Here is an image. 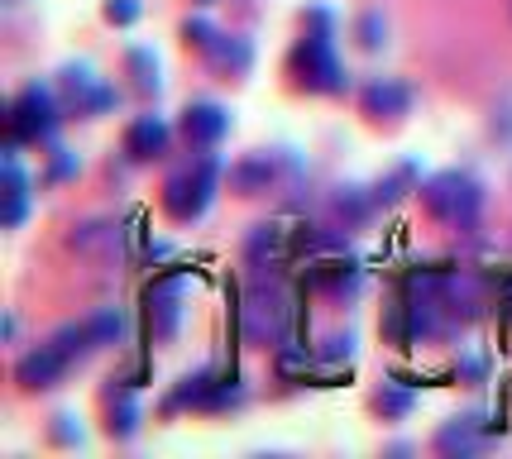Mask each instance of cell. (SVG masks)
Wrapping results in <instances>:
<instances>
[{"mask_svg": "<svg viewBox=\"0 0 512 459\" xmlns=\"http://www.w3.org/2000/svg\"><path fill=\"white\" fill-rule=\"evenodd\" d=\"M240 330H245L249 345H259V350H278V345L292 340V330H297V297H292V283L278 268H254L245 297H240Z\"/></svg>", "mask_w": 512, "mask_h": 459, "instance_id": "cell-1", "label": "cell"}, {"mask_svg": "<svg viewBox=\"0 0 512 459\" xmlns=\"http://www.w3.org/2000/svg\"><path fill=\"white\" fill-rule=\"evenodd\" d=\"M417 197H422V211L431 220H441L450 225L455 235H479V216H484V182L465 168H446V173L426 177L422 187H417Z\"/></svg>", "mask_w": 512, "mask_h": 459, "instance_id": "cell-2", "label": "cell"}, {"mask_svg": "<svg viewBox=\"0 0 512 459\" xmlns=\"http://www.w3.org/2000/svg\"><path fill=\"white\" fill-rule=\"evenodd\" d=\"M288 77L297 91H312V96H340L350 87V72L335 58L331 29H307L302 24V39L288 53Z\"/></svg>", "mask_w": 512, "mask_h": 459, "instance_id": "cell-3", "label": "cell"}, {"mask_svg": "<svg viewBox=\"0 0 512 459\" xmlns=\"http://www.w3.org/2000/svg\"><path fill=\"white\" fill-rule=\"evenodd\" d=\"M221 158L211 149H197V158L187 163V168H178V173H168V182H163V211L178 220V225H192V220H201L206 211H211V201H216V187H221Z\"/></svg>", "mask_w": 512, "mask_h": 459, "instance_id": "cell-4", "label": "cell"}, {"mask_svg": "<svg viewBox=\"0 0 512 459\" xmlns=\"http://www.w3.org/2000/svg\"><path fill=\"white\" fill-rule=\"evenodd\" d=\"M58 125H63V110L44 82H29L5 110V139L15 144H58Z\"/></svg>", "mask_w": 512, "mask_h": 459, "instance_id": "cell-5", "label": "cell"}, {"mask_svg": "<svg viewBox=\"0 0 512 459\" xmlns=\"http://www.w3.org/2000/svg\"><path fill=\"white\" fill-rule=\"evenodd\" d=\"M182 287H187V268H173L154 278V287L144 292V321H149V340L154 345H173L182 326Z\"/></svg>", "mask_w": 512, "mask_h": 459, "instance_id": "cell-6", "label": "cell"}, {"mask_svg": "<svg viewBox=\"0 0 512 459\" xmlns=\"http://www.w3.org/2000/svg\"><path fill=\"white\" fill-rule=\"evenodd\" d=\"M67 249L91 263H125V254H130V230L111 216L77 220V225L67 230Z\"/></svg>", "mask_w": 512, "mask_h": 459, "instance_id": "cell-7", "label": "cell"}, {"mask_svg": "<svg viewBox=\"0 0 512 459\" xmlns=\"http://www.w3.org/2000/svg\"><path fill=\"white\" fill-rule=\"evenodd\" d=\"M283 173H288V158L283 149H259V153H245L240 163L225 168V182L235 197H268L283 187Z\"/></svg>", "mask_w": 512, "mask_h": 459, "instance_id": "cell-8", "label": "cell"}, {"mask_svg": "<svg viewBox=\"0 0 512 459\" xmlns=\"http://www.w3.org/2000/svg\"><path fill=\"white\" fill-rule=\"evenodd\" d=\"M412 106H417V91L407 87L402 77H374L369 87L359 91V110L374 125H402L412 115Z\"/></svg>", "mask_w": 512, "mask_h": 459, "instance_id": "cell-9", "label": "cell"}, {"mask_svg": "<svg viewBox=\"0 0 512 459\" xmlns=\"http://www.w3.org/2000/svg\"><path fill=\"white\" fill-rule=\"evenodd\" d=\"M67 369H72V364L44 340V345H34L29 354L15 359V383H20L24 393H48V388H58L67 378Z\"/></svg>", "mask_w": 512, "mask_h": 459, "instance_id": "cell-10", "label": "cell"}, {"mask_svg": "<svg viewBox=\"0 0 512 459\" xmlns=\"http://www.w3.org/2000/svg\"><path fill=\"white\" fill-rule=\"evenodd\" d=\"M134 388H139V378H111L106 393H101V402H106V436L120 440V445L139 436V402H134Z\"/></svg>", "mask_w": 512, "mask_h": 459, "instance_id": "cell-11", "label": "cell"}, {"mask_svg": "<svg viewBox=\"0 0 512 459\" xmlns=\"http://www.w3.org/2000/svg\"><path fill=\"white\" fill-rule=\"evenodd\" d=\"M489 445V431H484V416L479 412H465V416H450L446 426L431 436V450L446 459H465V455H479Z\"/></svg>", "mask_w": 512, "mask_h": 459, "instance_id": "cell-12", "label": "cell"}, {"mask_svg": "<svg viewBox=\"0 0 512 459\" xmlns=\"http://www.w3.org/2000/svg\"><path fill=\"white\" fill-rule=\"evenodd\" d=\"M178 130L192 149H216L225 134H230V110L216 106V101H192V106L182 110Z\"/></svg>", "mask_w": 512, "mask_h": 459, "instance_id": "cell-13", "label": "cell"}, {"mask_svg": "<svg viewBox=\"0 0 512 459\" xmlns=\"http://www.w3.org/2000/svg\"><path fill=\"white\" fill-rule=\"evenodd\" d=\"M168 149H173V130H168L163 115L130 120V130H125V158L130 163H158V158H168Z\"/></svg>", "mask_w": 512, "mask_h": 459, "instance_id": "cell-14", "label": "cell"}, {"mask_svg": "<svg viewBox=\"0 0 512 459\" xmlns=\"http://www.w3.org/2000/svg\"><path fill=\"white\" fill-rule=\"evenodd\" d=\"M292 259V230L283 220H264L254 225L245 240V263L249 268H283Z\"/></svg>", "mask_w": 512, "mask_h": 459, "instance_id": "cell-15", "label": "cell"}, {"mask_svg": "<svg viewBox=\"0 0 512 459\" xmlns=\"http://www.w3.org/2000/svg\"><path fill=\"white\" fill-rule=\"evenodd\" d=\"M201 58H206V67H211L221 82H245L249 72H254V44H249L245 34H221Z\"/></svg>", "mask_w": 512, "mask_h": 459, "instance_id": "cell-16", "label": "cell"}, {"mask_svg": "<svg viewBox=\"0 0 512 459\" xmlns=\"http://www.w3.org/2000/svg\"><path fill=\"white\" fill-rule=\"evenodd\" d=\"M331 216L340 230H359V225H369V220L379 216V201H374V192L369 187H355V182H345V187H335L331 192Z\"/></svg>", "mask_w": 512, "mask_h": 459, "instance_id": "cell-17", "label": "cell"}, {"mask_svg": "<svg viewBox=\"0 0 512 459\" xmlns=\"http://www.w3.org/2000/svg\"><path fill=\"white\" fill-rule=\"evenodd\" d=\"M307 283L321 287V292H331V297H359V287H364V268L350 263V259H312Z\"/></svg>", "mask_w": 512, "mask_h": 459, "instance_id": "cell-18", "label": "cell"}, {"mask_svg": "<svg viewBox=\"0 0 512 459\" xmlns=\"http://www.w3.org/2000/svg\"><path fill=\"white\" fill-rule=\"evenodd\" d=\"M417 187H422V163H417V158H402V163H393L369 192L379 201V211H393V206H398L402 197H412Z\"/></svg>", "mask_w": 512, "mask_h": 459, "instance_id": "cell-19", "label": "cell"}, {"mask_svg": "<svg viewBox=\"0 0 512 459\" xmlns=\"http://www.w3.org/2000/svg\"><path fill=\"white\" fill-rule=\"evenodd\" d=\"M48 345L63 354L67 364L77 369V364H87L91 354H96V340H91V330H87V321H67V326H58L53 335H48Z\"/></svg>", "mask_w": 512, "mask_h": 459, "instance_id": "cell-20", "label": "cell"}, {"mask_svg": "<svg viewBox=\"0 0 512 459\" xmlns=\"http://www.w3.org/2000/svg\"><path fill=\"white\" fill-rule=\"evenodd\" d=\"M211 383H216V373H211V369L187 373V378H182L178 388H173V393L163 397V407H158V412H163V416H178V412H187V407L197 412V407H201V397H206V388H211Z\"/></svg>", "mask_w": 512, "mask_h": 459, "instance_id": "cell-21", "label": "cell"}, {"mask_svg": "<svg viewBox=\"0 0 512 459\" xmlns=\"http://www.w3.org/2000/svg\"><path fill=\"white\" fill-rule=\"evenodd\" d=\"M374 412H379L383 421H407V416L417 412V388L402 383V378L383 383L379 393H374Z\"/></svg>", "mask_w": 512, "mask_h": 459, "instance_id": "cell-22", "label": "cell"}, {"mask_svg": "<svg viewBox=\"0 0 512 459\" xmlns=\"http://www.w3.org/2000/svg\"><path fill=\"white\" fill-rule=\"evenodd\" d=\"M125 77H130V87L139 91V96H158V91H163V77H158L154 48H130V53H125Z\"/></svg>", "mask_w": 512, "mask_h": 459, "instance_id": "cell-23", "label": "cell"}, {"mask_svg": "<svg viewBox=\"0 0 512 459\" xmlns=\"http://www.w3.org/2000/svg\"><path fill=\"white\" fill-rule=\"evenodd\" d=\"M87 330H91V340H96V350H111V345H125L130 321H125L120 306H101L96 316H87Z\"/></svg>", "mask_w": 512, "mask_h": 459, "instance_id": "cell-24", "label": "cell"}, {"mask_svg": "<svg viewBox=\"0 0 512 459\" xmlns=\"http://www.w3.org/2000/svg\"><path fill=\"white\" fill-rule=\"evenodd\" d=\"M96 82H101V77H96L87 63H63V67H58V91H63L67 110L82 106V101H87V91L96 87Z\"/></svg>", "mask_w": 512, "mask_h": 459, "instance_id": "cell-25", "label": "cell"}, {"mask_svg": "<svg viewBox=\"0 0 512 459\" xmlns=\"http://www.w3.org/2000/svg\"><path fill=\"white\" fill-rule=\"evenodd\" d=\"M245 402H249V393L240 378H216V383L206 388L197 412H235V407H245Z\"/></svg>", "mask_w": 512, "mask_h": 459, "instance_id": "cell-26", "label": "cell"}, {"mask_svg": "<svg viewBox=\"0 0 512 459\" xmlns=\"http://www.w3.org/2000/svg\"><path fill=\"white\" fill-rule=\"evenodd\" d=\"M273 364H278V373H283V378H307L312 369H321V364H316V350H307V345H292V340L273 350Z\"/></svg>", "mask_w": 512, "mask_h": 459, "instance_id": "cell-27", "label": "cell"}, {"mask_svg": "<svg viewBox=\"0 0 512 459\" xmlns=\"http://www.w3.org/2000/svg\"><path fill=\"white\" fill-rule=\"evenodd\" d=\"M355 359V335L350 330H331L321 345H316V364L321 369H340V364H350Z\"/></svg>", "mask_w": 512, "mask_h": 459, "instance_id": "cell-28", "label": "cell"}, {"mask_svg": "<svg viewBox=\"0 0 512 459\" xmlns=\"http://www.w3.org/2000/svg\"><path fill=\"white\" fill-rule=\"evenodd\" d=\"M355 44L364 53H383L388 48V20H383V10H364L355 20Z\"/></svg>", "mask_w": 512, "mask_h": 459, "instance_id": "cell-29", "label": "cell"}, {"mask_svg": "<svg viewBox=\"0 0 512 459\" xmlns=\"http://www.w3.org/2000/svg\"><path fill=\"white\" fill-rule=\"evenodd\" d=\"M178 34H182V44H187V48H197V53H206V48L216 44V39L225 34V29H216V24L206 20V15H187Z\"/></svg>", "mask_w": 512, "mask_h": 459, "instance_id": "cell-30", "label": "cell"}, {"mask_svg": "<svg viewBox=\"0 0 512 459\" xmlns=\"http://www.w3.org/2000/svg\"><path fill=\"white\" fill-rule=\"evenodd\" d=\"M77 173H82V158H77L72 149H58V144H53V153H48V168H44V177H39V182H44V187H58V182H67V177H77Z\"/></svg>", "mask_w": 512, "mask_h": 459, "instance_id": "cell-31", "label": "cell"}, {"mask_svg": "<svg viewBox=\"0 0 512 459\" xmlns=\"http://www.w3.org/2000/svg\"><path fill=\"white\" fill-rule=\"evenodd\" d=\"M115 106H120V91H115L111 82H96V87L87 91V101L77 106V115H82V120H101V115H111Z\"/></svg>", "mask_w": 512, "mask_h": 459, "instance_id": "cell-32", "label": "cell"}, {"mask_svg": "<svg viewBox=\"0 0 512 459\" xmlns=\"http://www.w3.org/2000/svg\"><path fill=\"white\" fill-rule=\"evenodd\" d=\"M101 15H106V24H115V29H130V24L144 15V5H139V0H106Z\"/></svg>", "mask_w": 512, "mask_h": 459, "instance_id": "cell-33", "label": "cell"}, {"mask_svg": "<svg viewBox=\"0 0 512 459\" xmlns=\"http://www.w3.org/2000/svg\"><path fill=\"white\" fill-rule=\"evenodd\" d=\"M48 440L53 445H82V426H77V416L72 412H58L48 421Z\"/></svg>", "mask_w": 512, "mask_h": 459, "instance_id": "cell-34", "label": "cell"}, {"mask_svg": "<svg viewBox=\"0 0 512 459\" xmlns=\"http://www.w3.org/2000/svg\"><path fill=\"white\" fill-rule=\"evenodd\" d=\"M24 216H29V192H5V211H0V225H5V230H20Z\"/></svg>", "mask_w": 512, "mask_h": 459, "instance_id": "cell-35", "label": "cell"}, {"mask_svg": "<svg viewBox=\"0 0 512 459\" xmlns=\"http://www.w3.org/2000/svg\"><path fill=\"white\" fill-rule=\"evenodd\" d=\"M455 378H460L465 388H484V378H489V364L469 354V359H460V364H455Z\"/></svg>", "mask_w": 512, "mask_h": 459, "instance_id": "cell-36", "label": "cell"}, {"mask_svg": "<svg viewBox=\"0 0 512 459\" xmlns=\"http://www.w3.org/2000/svg\"><path fill=\"white\" fill-rule=\"evenodd\" d=\"M489 130H493V139H503V144L512 139V101H498V106H493Z\"/></svg>", "mask_w": 512, "mask_h": 459, "instance_id": "cell-37", "label": "cell"}, {"mask_svg": "<svg viewBox=\"0 0 512 459\" xmlns=\"http://www.w3.org/2000/svg\"><path fill=\"white\" fill-rule=\"evenodd\" d=\"M302 24H307V29H335V10H326V5H307V10H302Z\"/></svg>", "mask_w": 512, "mask_h": 459, "instance_id": "cell-38", "label": "cell"}, {"mask_svg": "<svg viewBox=\"0 0 512 459\" xmlns=\"http://www.w3.org/2000/svg\"><path fill=\"white\" fill-rule=\"evenodd\" d=\"M144 259H149V263H163V259H173V249H168V244H144Z\"/></svg>", "mask_w": 512, "mask_h": 459, "instance_id": "cell-39", "label": "cell"}, {"mask_svg": "<svg viewBox=\"0 0 512 459\" xmlns=\"http://www.w3.org/2000/svg\"><path fill=\"white\" fill-rule=\"evenodd\" d=\"M15 335H20V321H15V316H5V345H15Z\"/></svg>", "mask_w": 512, "mask_h": 459, "instance_id": "cell-40", "label": "cell"}, {"mask_svg": "<svg viewBox=\"0 0 512 459\" xmlns=\"http://www.w3.org/2000/svg\"><path fill=\"white\" fill-rule=\"evenodd\" d=\"M503 316H508V321H512V283L503 287Z\"/></svg>", "mask_w": 512, "mask_h": 459, "instance_id": "cell-41", "label": "cell"}, {"mask_svg": "<svg viewBox=\"0 0 512 459\" xmlns=\"http://www.w3.org/2000/svg\"><path fill=\"white\" fill-rule=\"evenodd\" d=\"M192 5H197V10H211V5H216V0H192Z\"/></svg>", "mask_w": 512, "mask_h": 459, "instance_id": "cell-42", "label": "cell"}]
</instances>
